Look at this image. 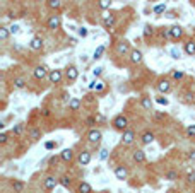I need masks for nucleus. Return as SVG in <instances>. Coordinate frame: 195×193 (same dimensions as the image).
Masks as SVG:
<instances>
[{"instance_id":"obj_47","label":"nucleus","mask_w":195,"mask_h":193,"mask_svg":"<svg viewBox=\"0 0 195 193\" xmlns=\"http://www.w3.org/2000/svg\"><path fill=\"white\" fill-rule=\"evenodd\" d=\"M151 33H152V27H146V31H144V34H146V36H147V34H151Z\"/></svg>"},{"instance_id":"obj_25","label":"nucleus","mask_w":195,"mask_h":193,"mask_svg":"<svg viewBox=\"0 0 195 193\" xmlns=\"http://www.w3.org/2000/svg\"><path fill=\"white\" fill-rule=\"evenodd\" d=\"M98 5H99V9L106 10V9H110V5H111V0H99V2H98Z\"/></svg>"},{"instance_id":"obj_35","label":"nucleus","mask_w":195,"mask_h":193,"mask_svg":"<svg viewBox=\"0 0 195 193\" xmlns=\"http://www.w3.org/2000/svg\"><path fill=\"white\" fill-rule=\"evenodd\" d=\"M186 133H188L190 137H195V125H190V127L186 128Z\"/></svg>"},{"instance_id":"obj_37","label":"nucleus","mask_w":195,"mask_h":193,"mask_svg":"<svg viewBox=\"0 0 195 193\" xmlns=\"http://www.w3.org/2000/svg\"><path fill=\"white\" fill-rule=\"evenodd\" d=\"M175 178H176V173H175V171H169L168 174H166V180H168V181H173Z\"/></svg>"},{"instance_id":"obj_20","label":"nucleus","mask_w":195,"mask_h":193,"mask_svg":"<svg viewBox=\"0 0 195 193\" xmlns=\"http://www.w3.org/2000/svg\"><path fill=\"white\" fill-rule=\"evenodd\" d=\"M69 106H70V109H72V111H77L79 108H81V99H77V98H74V99H70V103H69Z\"/></svg>"},{"instance_id":"obj_11","label":"nucleus","mask_w":195,"mask_h":193,"mask_svg":"<svg viewBox=\"0 0 195 193\" xmlns=\"http://www.w3.org/2000/svg\"><path fill=\"white\" fill-rule=\"evenodd\" d=\"M171 89V84H169V80H159L157 82V91L159 92H168V91Z\"/></svg>"},{"instance_id":"obj_27","label":"nucleus","mask_w":195,"mask_h":193,"mask_svg":"<svg viewBox=\"0 0 195 193\" xmlns=\"http://www.w3.org/2000/svg\"><path fill=\"white\" fill-rule=\"evenodd\" d=\"M29 135H31V138H33V140H38V138H41V132H39L38 128H33Z\"/></svg>"},{"instance_id":"obj_2","label":"nucleus","mask_w":195,"mask_h":193,"mask_svg":"<svg viewBox=\"0 0 195 193\" xmlns=\"http://www.w3.org/2000/svg\"><path fill=\"white\" fill-rule=\"evenodd\" d=\"M46 75H50V73H48V69L45 67V65H39V67L34 69V77L38 79V80H43Z\"/></svg>"},{"instance_id":"obj_30","label":"nucleus","mask_w":195,"mask_h":193,"mask_svg":"<svg viewBox=\"0 0 195 193\" xmlns=\"http://www.w3.org/2000/svg\"><path fill=\"white\" fill-rule=\"evenodd\" d=\"M166 10V5L164 4H159V5H156L154 7V14H163Z\"/></svg>"},{"instance_id":"obj_1","label":"nucleus","mask_w":195,"mask_h":193,"mask_svg":"<svg viewBox=\"0 0 195 193\" xmlns=\"http://www.w3.org/2000/svg\"><path fill=\"white\" fill-rule=\"evenodd\" d=\"M113 127L117 130H125L127 127H128V120H127L123 115H118L115 120H113Z\"/></svg>"},{"instance_id":"obj_45","label":"nucleus","mask_w":195,"mask_h":193,"mask_svg":"<svg viewBox=\"0 0 195 193\" xmlns=\"http://www.w3.org/2000/svg\"><path fill=\"white\" fill-rule=\"evenodd\" d=\"M7 133H2V135H0V142H2V144H5V142H7Z\"/></svg>"},{"instance_id":"obj_46","label":"nucleus","mask_w":195,"mask_h":193,"mask_svg":"<svg viewBox=\"0 0 195 193\" xmlns=\"http://www.w3.org/2000/svg\"><path fill=\"white\" fill-rule=\"evenodd\" d=\"M45 147L50 150V149H53V147H55V144H53V142H46V144H45Z\"/></svg>"},{"instance_id":"obj_33","label":"nucleus","mask_w":195,"mask_h":193,"mask_svg":"<svg viewBox=\"0 0 195 193\" xmlns=\"http://www.w3.org/2000/svg\"><path fill=\"white\" fill-rule=\"evenodd\" d=\"M60 183L63 184V186H70V178H69V176H62Z\"/></svg>"},{"instance_id":"obj_41","label":"nucleus","mask_w":195,"mask_h":193,"mask_svg":"<svg viewBox=\"0 0 195 193\" xmlns=\"http://www.w3.org/2000/svg\"><path fill=\"white\" fill-rule=\"evenodd\" d=\"M173 79H175V80H180V79H183V72H173Z\"/></svg>"},{"instance_id":"obj_12","label":"nucleus","mask_w":195,"mask_h":193,"mask_svg":"<svg viewBox=\"0 0 195 193\" xmlns=\"http://www.w3.org/2000/svg\"><path fill=\"white\" fill-rule=\"evenodd\" d=\"M127 169L123 166H118V167H115V176H117V180H125L127 178Z\"/></svg>"},{"instance_id":"obj_39","label":"nucleus","mask_w":195,"mask_h":193,"mask_svg":"<svg viewBox=\"0 0 195 193\" xmlns=\"http://www.w3.org/2000/svg\"><path fill=\"white\" fill-rule=\"evenodd\" d=\"M9 31L12 33V34H17V33H19V26H17V24H14V26L9 27Z\"/></svg>"},{"instance_id":"obj_3","label":"nucleus","mask_w":195,"mask_h":193,"mask_svg":"<svg viewBox=\"0 0 195 193\" xmlns=\"http://www.w3.org/2000/svg\"><path fill=\"white\" fill-rule=\"evenodd\" d=\"M77 77H79V70H77V67H74V65L67 67V79H69L70 82H74V80H77Z\"/></svg>"},{"instance_id":"obj_15","label":"nucleus","mask_w":195,"mask_h":193,"mask_svg":"<svg viewBox=\"0 0 195 193\" xmlns=\"http://www.w3.org/2000/svg\"><path fill=\"white\" fill-rule=\"evenodd\" d=\"M134 161L135 163H144V161H146V152H144V150H135L134 152Z\"/></svg>"},{"instance_id":"obj_29","label":"nucleus","mask_w":195,"mask_h":193,"mask_svg":"<svg viewBox=\"0 0 195 193\" xmlns=\"http://www.w3.org/2000/svg\"><path fill=\"white\" fill-rule=\"evenodd\" d=\"M14 86L17 87V89H22V87L26 86V82H24V79L19 77V79H16V80H14Z\"/></svg>"},{"instance_id":"obj_13","label":"nucleus","mask_w":195,"mask_h":193,"mask_svg":"<svg viewBox=\"0 0 195 193\" xmlns=\"http://www.w3.org/2000/svg\"><path fill=\"white\" fill-rule=\"evenodd\" d=\"M56 183H58V181H56L55 176H48L46 180H45V188H46V190H53L56 186Z\"/></svg>"},{"instance_id":"obj_26","label":"nucleus","mask_w":195,"mask_h":193,"mask_svg":"<svg viewBox=\"0 0 195 193\" xmlns=\"http://www.w3.org/2000/svg\"><path fill=\"white\" fill-rule=\"evenodd\" d=\"M12 188L16 190L17 193H21L22 190H24V183H21V181H14V183H12Z\"/></svg>"},{"instance_id":"obj_10","label":"nucleus","mask_w":195,"mask_h":193,"mask_svg":"<svg viewBox=\"0 0 195 193\" xmlns=\"http://www.w3.org/2000/svg\"><path fill=\"white\" fill-rule=\"evenodd\" d=\"M29 48L31 50H36V52L41 50V48H43V39L41 38H33L31 39V43H29Z\"/></svg>"},{"instance_id":"obj_44","label":"nucleus","mask_w":195,"mask_h":193,"mask_svg":"<svg viewBox=\"0 0 195 193\" xmlns=\"http://www.w3.org/2000/svg\"><path fill=\"white\" fill-rule=\"evenodd\" d=\"M186 181H188V183H193V181H195V174H193V173H190V174L186 176Z\"/></svg>"},{"instance_id":"obj_8","label":"nucleus","mask_w":195,"mask_h":193,"mask_svg":"<svg viewBox=\"0 0 195 193\" xmlns=\"http://www.w3.org/2000/svg\"><path fill=\"white\" fill-rule=\"evenodd\" d=\"M79 163L82 164V166H86V164H89L91 163V152H87V150H84V152H81L79 154Z\"/></svg>"},{"instance_id":"obj_7","label":"nucleus","mask_w":195,"mask_h":193,"mask_svg":"<svg viewBox=\"0 0 195 193\" xmlns=\"http://www.w3.org/2000/svg\"><path fill=\"white\" fill-rule=\"evenodd\" d=\"M48 79H50L52 84H58V82L62 80V72H60V70H52L50 75H48Z\"/></svg>"},{"instance_id":"obj_4","label":"nucleus","mask_w":195,"mask_h":193,"mask_svg":"<svg viewBox=\"0 0 195 193\" xmlns=\"http://www.w3.org/2000/svg\"><path fill=\"white\" fill-rule=\"evenodd\" d=\"M101 137H103V135H101L99 130H91V132L87 133V138H89L91 144H98V142L101 140Z\"/></svg>"},{"instance_id":"obj_21","label":"nucleus","mask_w":195,"mask_h":193,"mask_svg":"<svg viewBox=\"0 0 195 193\" xmlns=\"http://www.w3.org/2000/svg\"><path fill=\"white\" fill-rule=\"evenodd\" d=\"M152 140H154V135H152L151 132H146L142 135V144H151Z\"/></svg>"},{"instance_id":"obj_43","label":"nucleus","mask_w":195,"mask_h":193,"mask_svg":"<svg viewBox=\"0 0 195 193\" xmlns=\"http://www.w3.org/2000/svg\"><path fill=\"white\" fill-rule=\"evenodd\" d=\"M96 91H103L104 89V84L103 82H96V87H94Z\"/></svg>"},{"instance_id":"obj_40","label":"nucleus","mask_w":195,"mask_h":193,"mask_svg":"<svg viewBox=\"0 0 195 193\" xmlns=\"http://www.w3.org/2000/svg\"><path fill=\"white\" fill-rule=\"evenodd\" d=\"M156 103H157V104H164V106H168V99H166V98H157Z\"/></svg>"},{"instance_id":"obj_6","label":"nucleus","mask_w":195,"mask_h":193,"mask_svg":"<svg viewBox=\"0 0 195 193\" xmlns=\"http://www.w3.org/2000/svg\"><path fill=\"white\" fill-rule=\"evenodd\" d=\"M121 140H123V144H127V145H128V144H132V142L135 140V133L132 132V130H125V132H123Z\"/></svg>"},{"instance_id":"obj_5","label":"nucleus","mask_w":195,"mask_h":193,"mask_svg":"<svg viewBox=\"0 0 195 193\" xmlns=\"http://www.w3.org/2000/svg\"><path fill=\"white\" fill-rule=\"evenodd\" d=\"M60 27V17L58 16H52V17L48 19V29H58Z\"/></svg>"},{"instance_id":"obj_36","label":"nucleus","mask_w":195,"mask_h":193,"mask_svg":"<svg viewBox=\"0 0 195 193\" xmlns=\"http://www.w3.org/2000/svg\"><path fill=\"white\" fill-rule=\"evenodd\" d=\"M99 157H101V161H106V159H108V150H106V149H101Z\"/></svg>"},{"instance_id":"obj_24","label":"nucleus","mask_w":195,"mask_h":193,"mask_svg":"<svg viewBox=\"0 0 195 193\" xmlns=\"http://www.w3.org/2000/svg\"><path fill=\"white\" fill-rule=\"evenodd\" d=\"M103 53H104V46L101 45V46L96 48V52H94V55H92V58H94V60H98V58H101V55H103Z\"/></svg>"},{"instance_id":"obj_14","label":"nucleus","mask_w":195,"mask_h":193,"mask_svg":"<svg viewBox=\"0 0 195 193\" xmlns=\"http://www.w3.org/2000/svg\"><path fill=\"white\" fill-rule=\"evenodd\" d=\"M113 24H115V17H113V16H108V14H104L103 16V26L106 27V29H110Z\"/></svg>"},{"instance_id":"obj_32","label":"nucleus","mask_w":195,"mask_h":193,"mask_svg":"<svg viewBox=\"0 0 195 193\" xmlns=\"http://www.w3.org/2000/svg\"><path fill=\"white\" fill-rule=\"evenodd\" d=\"M169 53H171V58H175V60H180V58H182V55H180V52H178L176 48H173Z\"/></svg>"},{"instance_id":"obj_16","label":"nucleus","mask_w":195,"mask_h":193,"mask_svg":"<svg viewBox=\"0 0 195 193\" xmlns=\"http://www.w3.org/2000/svg\"><path fill=\"white\" fill-rule=\"evenodd\" d=\"M72 157H74V152H72L70 149H63V150H62V159H63V161L70 163V161H72Z\"/></svg>"},{"instance_id":"obj_49","label":"nucleus","mask_w":195,"mask_h":193,"mask_svg":"<svg viewBox=\"0 0 195 193\" xmlns=\"http://www.w3.org/2000/svg\"><path fill=\"white\" fill-rule=\"evenodd\" d=\"M151 2H152V0H151Z\"/></svg>"},{"instance_id":"obj_34","label":"nucleus","mask_w":195,"mask_h":193,"mask_svg":"<svg viewBox=\"0 0 195 193\" xmlns=\"http://www.w3.org/2000/svg\"><path fill=\"white\" fill-rule=\"evenodd\" d=\"M22 128H24V125H22V123H19L17 127H16V128H12V133H16V135H19V133L22 132Z\"/></svg>"},{"instance_id":"obj_23","label":"nucleus","mask_w":195,"mask_h":193,"mask_svg":"<svg viewBox=\"0 0 195 193\" xmlns=\"http://www.w3.org/2000/svg\"><path fill=\"white\" fill-rule=\"evenodd\" d=\"M9 27H0V39H2V41H5V39L9 38Z\"/></svg>"},{"instance_id":"obj_31","label":"nucleus","mask_w":195,"mask_h":193,"mask_svg":"<svg viewBox=\"0 0 195 193\" xmlns=\"http://www.w3.org/2000/svg\"><path fill=\"white\" fill-rule=\"evenodd\" d=\"M151 98H142V106L146 108V109H151Z\"/></svg>"},{"instance_id":"obj_17","label":"nucleus","mask_w":195,"mask_h":193,"mask_svg":"<svg viewBox=\"0 0 195 193\" xmlns=\"http://www.w3.org/2000/svg\"><path fill=\"white\" fill-rule=\"evenodd\" d=\"M182 34H183V31H182V27H180V26H173V27H171V38L178 39V38H182Z\"/></svg>"},{"instance_id":"obj_18","label":"nucleus","mask_w":195,"mask_h":193,"mask_svg":"<svg viewBox=\"0 0 195 193\" xmlns=\"http://www.w3.org/2000/svg\"><path fill=\"white\" fill-rule=\"evenodd\" d=\"M92 188H91V184L86 183V181H82V183L79 184V193H91Z\"/></svg>"},{"instance_id":"obj_38","label":"nucleus","mask_w":195,"mask_h":193,"mask_svg":"<svg viewBox=\"0 0 195 193\" xmlns=\"http://www.w3.org/2000/svg\"><path fill=\"white\" fill-rule=\"evenodd\" d=\"M79 36L86 38V36H87V27H79Z\"/></svg>"},{"instance_id":"obj_22","label":"nucleus","mask_w":195,"mask_h":193,"mask_svg":"<svg viewBox=\"0 0 195 193\" xmlns=\"http://www.w3.org/2000/svg\"><path fill=\"white\" fill-rule=\"evenodd\" d=\"M117 50H118V53H127V52H128V43H125V41L118 43Z\"/></svg>"},{"instance_id":"obj_28","label":"nucleus","mask_w":195,"mask_h":193,"mask_svg":"<svg viewBox=\"0 0 195 193\" xmlns=\"http://www.w3.org/2000/svg\"><path fill=\"white\" fill-rule=\"evenodd\" d=\"M48 7L50 9H58L60 7V0H48Z\"/></svg>"},{"instance_id":"obj_48","label":"nucleus","mask_w":195,"mask_h":193,"mask_svg":"<svg viewBox=\"0 0 195 193\" xmlns=\"http://www.w3.org/2000/svg\"><path fill=\"white\" fill-rule=\"evenodd\" d=\"M190 159H193V161H195V150H193V152H190Z\"/></svg>"},{"instance_id":"obj_19","label":"nucleus","mask_w":195,"mask_h":193,"mask_svg":"<svg viewBox=\"0 0 195 193\" xmlns=\"http://www.w3.org/2000/svg\"><path fill=\"white\" fill-rule=\"evenodd\" d=\"M185 53L186 55H193L195 53V41H188L185 45Z\"/></svg>"},{"instance_id":"obj_9","label":"nucleus","mask_w":195,"mask_h":193,"mask_svg":"<svg viewBox=\"0 0 195 193\" xmlns=\"http://www.w3.org/2000/svg\"><path fill=\"white\" fill-rule=\"evenodd\" d=\"M130 62H132V63H140V62H142V53H140L139 50H132V52H130Z\"/></svg>"},{"instance_id":"obj_42","label":"nucleus","mask_w":195,"mask_h":193,"mask_svg":"<svg viewBox=\"0 0 195 193\" xmlns=\"http://www.w3.org/2000/svg\"><path fill=\"white\" fill-rule=\"evenodd\" d=\"M103 67H96L94 70H92V73H94V75H101V73H103Z\"/></svg>"}]
</instances>
